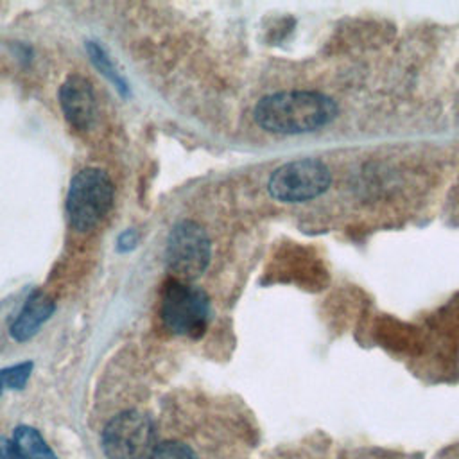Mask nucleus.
I'll return each instance as SVG.
<instances>
[{
	"instance_id": "1",
	"label": "nucleus",
	"mask_w": 459,
	"mask_h": 459,
	"mask_svg": "<svg viewBox=\"0 0 459 459\" xmlns=\"http://www.w3.org/2000/svg\"><path fill=\"white\" fill-rule=\"evenodd\" d=\"M337 117L335 102L312 90H285L258 100L255 122L278 134H303L328 126Z\"/></svg>"
},
{
	"instance_id": "2",
	"label": "nucleus",
	"mask_w": 459,
	"mask_h": 459,
	"mask_svg": "<svg viewBox=\"0 0 459 459\" xmlns=\"http://www.w3.org/2000/svg\"><path fill=\"white\" fill-rule=\"evenodd\" d=\"M160 314L169 332L199 339L210 321V299L190 281L170 278L161 289Z\"/></svg>"
},
{
	"instance_id": "3",
	"label": "nucleus",
	"mask_w": 459,
	"mask_h": 459,
	"mask_svg": "<svg viewBox=\"0 0 459 459\" xmlns=\"http://www.w3.org/2000/svg\"><path fill=\"white\" fill-rule=\"evenodd\" d=\"M113 183L100 169L79 170L68 188L66 212L77 231L91 230L111 208Z\"/></svg>"
},
{
	"instance_id": "4",
	"label": "nucleus",
	"mask_w": 459,
	"mask_h": 459,
	"mask_svg": "<svg viewBox=\"0 0 459 459\" xmlns=\"http://www.w3.org/2000/svg\"><path fill=\"white\" fill-rule=\"evenodd\" d=\"M332 183L328 167L316 158L280 165L267 181L269 194L281 203H305L321 195Z\"/></svg>"
},
{
	"instance_id": "5",
	"label": "nucleus",
	"mask_w": 459,
	"mask_h": 459,
	"mask_svg": "<svg viewBox=\"0 0 459 459\" xmlns=\"http://www.w3.org/2000/svg\"><path fill=\"white\" fill-rule=\"evenodd\" d=\"M212 256L206 231L194 221H179L167 237L165 264L176 280L192 281L204 273Z\"/></svg>"
},
{
	"instance_id": "6",
	"label": "nucleus",
	"mask_w": 459,
	"mask_h": 459,
	"mask_svg": "<svg viewBox=\"0 0 459 459\" xmlns=\"http://www.w3.org/2000/svg\"><path fill=\"white\" fill-rule=\"evenodd\" d=\"M154 445L152 421L136 411L115 416L102 430V450L108 459H149Z\"/></svg>"
},
{
	"instance_id": "7",
	"label": "nucleus",
	"mask_w": 459,
	"mask_h": 459,
	"mask_svg": "<svg viewBox=\"0 0 459 459\" xmlns=\"http://www.w3.org/2000/svg\"><path fill=\"white\" fill-rule=\"evenodd\" d=\"M59 102L70 126L86 131L93 126L97 117V102L90 81L82 75H70L61 90Z\"/></svg>"
},
{
	"instance_id": "8",
	"label": "nucleus",
	"mask_w": 459,
	"mask_h": 459,
	"mask_svg": "<svg viewBox=\"0 0 459 459\" xmlns=\"http://www.w3.org/2000/svg\"><path fill=\"white\" fill-rule=\"evenodd\" d=\"M54 312V301L48 294L36 290L29 296L23 308L20 310L18 317L11 325V335L16 341H27L30 339L38 328L50 317Z\"/></svg>"
},
{
	"instance_id": "9",
	"label": "nucleus",
	"mask_w": 459,
	"mask_h": 459,
	"mask_svg": "<svg viewBox=\"0 0 459 459\" xmlns=\"http://www.w3.org/2000/svg\"><path fill=\"white\" fill-rule=\"evenodd\" d=\"M22 459H57L50 446L45 443L41 434L27 425H20L14 429L13 439Z\"/></svg>"
},
{
	"instance_id": "10",
	"label": "nucleus",
	"mask_w": 459,
	"mask_h": 459,
	"mask_svg": "<svg viewBox=\"0 0 459 459\" xmlns=\"http://www.w3.org/2000/svg\"><path fill=\"white\" fill-rule=\"evenodd\" d=\"M149 459H204L194 445L181 439H167L156 443Z\"/></svg>"
},
{
	"instance_id": "11",
	"label": "nucleus",
	"mask_w": 459,
	"mask_h": 459,
	"mask_svg": "<svg viewBox=\"0 0 459 459\" xmlns=\"http://www.w3.org/2000/svg\"><path fill=\"white\" fill-rule=\"evenodd\" d=\"M88 52H90V57H91V61H93V65L120 90V91H124L126 90V82H124V79L120 77V74L115 70V66L111 65V61H109V57L106 56V52L99 47V45H95V43H88Z\"/></svg>"
},
{
	"instance_id": "12",
	"label": "nucleus",
	"mask_w": 459,
	"mask_h": 459,
	"mask_svg": "<svg viewBox=\"0 0 459 459\" xmlns=\"http://www.w3.org/2000/svg\"><path fill=\"white\" fill-rule=\"evenodd\" d=\"M32 369V362H22L11 368H5L0 371V382L2 385L13 387V389H22L30 375Z\"/></svg>"
},
{
	"instance_id": "13",
	"label": "nucleus",
	"mask_w": 459,
	"mask_h": 459,
	"mask_svg": "<svg viewBox=\"0 0 459 459\" xmlns=\"http://www.w3.org/2000/svg\"><path fill=\"white\" fill-rule=\"evenodd\" d=\"M0 459H22L14 443L7 437H0Z\"/></svg>"
},
{
	"instance_id": "14",
	"label": "nucleus",
	"mask_w": 459,
	"mask_h": 459,
	"mask_svg": "<svg viewBox=\"0 0 459 459\" xmlns=\"http://www.w3.org/2000/svg\"><path fill=\"white\" fill-rule=\"evenodd\" d=\"M0 393H2V382H0Z\"/></svg>"
}]
</instances>
